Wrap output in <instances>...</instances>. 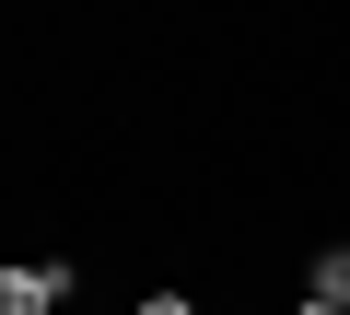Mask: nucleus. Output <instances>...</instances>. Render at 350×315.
Wrapping results in <instances>:
<instances>
[{"instance_id":"3","label":"nucleus","mask_w":350,"mask_h":315,"mask_svg":"<svg viewBox=\"0 0 350 315\" xmlns=\"http://www.w3.org/2000/svg\"><path fill=\"white\" fill-rule=\"evenodd\" d=\"M140 315H199V303H187V292H152V303H140Z\"/></svg>"},{"instance_id":"4","label":"nucleus","mask_w":350,"mask_h":315,"mask_svg":"<svg viewBox=\"0 0 350 315\" xmlns=\"http://www.w3.org/2000/svg\"><path fill=\"white\" fill-rule=\"evenodd\" d=\"M304 315H338V303H304Z\"/></svg>"},{"instance_id":"2","label":"nucleus","mask_w":350,"mask_h":315,"mask_svg":"<svg viewBox=\"0 0 350 315\" xmlns=\"http://www.w3.org/2000/svg\"><path fill=\"white\" fill-rule=\"evenodd\" d=\"M315 303H338V315H350V245H327V257H315Z\"/></svg>"},{"instance_id":"1","label":"nucleus","mask_w":350,"mask_h":315,"mask_svg":"<svg viewBox=\"0 0 350 315\" xmlns=\"http://www.w3.org/2000/svg\"><path fill=\"white\" fill-rule=\"evenodd\" d=\"M70 303V269H0V315H47Z\"/></svg>"}]
</instances>
